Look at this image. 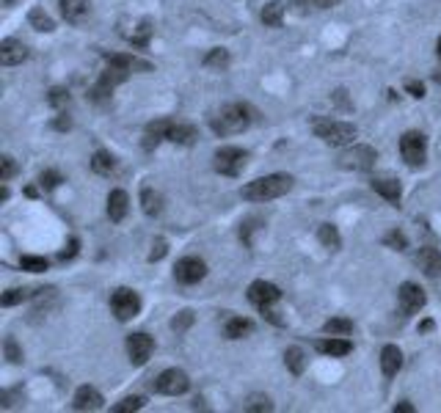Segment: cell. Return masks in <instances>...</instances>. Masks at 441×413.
Wrapping results in <instances>:
<instances>
[{
	"label": "cell",
	"mask_w": 441,
	"mask_h": 413,
	"mask_svg": "<svg viewBox=\"0 0 441 413\" xmlns=\"http://www.w3.org/2000/svg\"><path fill=\"white\" fill-rule=\"evenodd\" d=\"M292 188V177L290 174H270V177H259L254 182H248L240 196L245 202H273V199H281L284 193H290Z\"/></svg>",
	"instance_id": "1"
},
{
	"label": "cell",
	"mask_w": 441,
	"mask_h": 413,
	"mask_svg": "<svg viewBox=\"0 0 441 413\" xmlns=\"http://www.w3.org/2000/svg\"><path fill=\"white\" fill-rule=\"evenodd\" d=\"M251 122H254V111L243 102H232V105H223L213 116V130L218 135H234V133H243Z\"/></svg>",
	"instance_id": "2"
},
{
	"label": "cell",
	"mask_w": 441,
	"mask_h": 413,
	"mask_svg": "<svg viewBox=\"0 0 441 413\" xmlns=\"http://www.w3.org/2000/svg\"><path fill=\"white\" fill-rule=\"evenodd\" d=\"M315 135L328 144V146H350L356 141V127L348 122H331V119H317L315 122Z\"/></svg>",
	"instance_id": "3"
},
{
	"label": "cell",
	"mask_w": 441,
	"mask_h": 413,
	"mask_svg": "<svg viewBox=\"0 0 441 413\" xmlns=\"http://www.w3.org/2000/svg\"><path fill=\"white\" fill-rule=\"evenodd\" d=\"M245 160H248V152H243L240 146H220L213 166L223 177H240L245 169Z\"/></svg>",
	"instance_id": "4"
},
{
	"label": "cell",
	"mask_w": 441,
	"mask_h": 413,
	"mask_svg": "<svg viewBox=\"0 0 441 413\" xmlns=\"http://www.w3.org/2000/svg\"><path fill=\"white\" fill-rule=\"evenodd\" d=\"M378 160V152L373 146H348L339 155V166L348 171H370Z\"/></svg>",
	"instance_id": "5"
},
{
	"label": "cell",
	"mask_w": 441,
	"mask_h": 413,
	"mask_svg": "<svg viewBox=\"0 0 441 413\" xmlns=\"http://www.w3.org/2000/svg\"><path fill=\"white\" fill-rule=\"evenodd\" d=\"M191 389V378L182 372V369H166L155 378V392L158 394H166V397H180Z\"/></svg>",
	"instance_id": "6"
},
{
	"label": "cell",
	"mask_w": 441,
	"mask_h": 413,
	"mask_svg": "<svg viewBox=\"0 0 441 413\" xmlns=\"http://www.w3.org/2000/svg\"><path fill=\"white\" fill-rule=\"evenodd\" d=\"M111 309H113L116 320L127 323V320H133V317L141 311V298H138V292L122 287V289H116V292L111 295Z\"/></svg>",
	"instance_id": "7"
},
{
	"label": "cell",
	"mask_w": 441,
	"mask_h": 413,
	"mask_svg": "<svg viewBox=\"0 0 441 413\" xmlns=\"http://www.w3.org/2000/svg\"><path fill=\"white\" fill-rule=\"evenodd\" d=\"M400 152H403V160L411 166V169H420L428 157V144H425V135L422 133H406L400 138Z\"/></svg>",
	"instance_id": "8"
},
{
	"label": "cell",
	"mask_w": 441,
	"mask_h": 413,
	"mask_svg": "<svg viewBox=\"0 0 441 413\" xmlns=\"http://www.w3.org/2000/svg\"><path fill=\"white\" fill-rule=\"evenodd\" d=\"M127 69H122V66H111L108 64V69L102 72V77L97 80V86L91 88V99L94 102H102V99H108L111 94H113V88L119 86V83H124L127 80Z\"/></svg>",
	"instance_id": "9"
},
{
	"label": "cell",
	"mask_w": 441,
	"mask_h": 413,
	"mask_svg": "<svg viewBox=\"0 0 441 413\" xmlns=\"http://www.w3.org/2000/svg\"><path fill=\"white\" fill-rule=\"evenodd\" d=\"M207 276V265L199 259V256H182L177 265H174V278L185 287L191 284H199L202 278Z\"/></svg>",
	"instance_id": "10"
},
{
	"label": "cell",
	"mask_w": 441,
	"mask_h": 413,
	"mask_svg": "<svg viewBox=\"0 0 441 413\" xmlns=\"http://www.w3.org/2000/svg\"><path fill=\"white\" fill-rule=\"evenodd\" d=\"M397 300H400L403 314H417V311L425 306V289H422L420 284L406 281V284L397 289Z\"/></svg>",
	"instance_id": "11"
},
{
	"label": "cell",
	"mask_w": 441,
	"mask_h": 413,
	"mask_svg": "<svg viewBox=\"0 0 441 413\" xmlns=\"http://www.w3.org/2000/svg\"><path fill=\"white\" fill-rule=\"evenodd\" d=\"M279 298H281V292H279V287L270 284V281H254V284L248 287V300H251L256 309L273 306Z\"/></svg>",
	"instance_id": "12"
},
{
	"label": "cell",
	"mask_w": 441,
	"mask_h": 413,
	"mask_svg": "<svg viewBox=\"0 0 441 413\" xmlns=\"http://www.w3.org/2000/svg\"><path fill=\"white\" fill-rule=\"evenodd\" d=\"M155 350V339L147 334H130L127 336V356L133 364H147V358Z\"/></svg>",
	"instance_id": "13"
},
{
	"label": "cell",
	"mask_w": 441,
	"mask_h": 413,
	"mask_svg": "<svg viewBox=\"0 0 441 413\" xmlns=\"http://www.w3.org/2000/svg\"><path fill=\"white\" fill-rule=\"evenodd\" d=\"M58 6L69 25H83L91 14V0H58Z\"/></svg>",
	"instance_id": "14"
},
{
	"label": "cell",
	"mask_w": 441,
	"mask_h": 413,
	"mask_svg": "<svg viewBox=\"0 0 441 413\" xmlns=\"http://www.w3.org/2000/svg\"><path fill=\"white\" fill-rule=\"evenodd\" d=\"M28 58V47L19 39H3L0 41V64L3 66H17Z\"/></svg>",
	"instance_id": "15"
},
{
	"label": "cell",
	"mask_w": 441,
	"mask_h": 413,
	"mask_svg": "<svg viewBox=\"0 0 441 413\" xmlns=\"http://www.w3.org/2000/svg\"><path fill=\"white\" fill-rule=\"evenodd\" d=\"M102 394L94 389V386H80L75 392V400H72V408L75 411H100L102 408Z\"/></svg>",
	"instance_id": "16"
},
{
	"label": "cell",
	"mask_w": 441,
	"mask_h": 413,
	"mask_svg": "<svg viewBox=\"0 0 441 413\" xmlns=\"http://www.w3.org/2000/svg\"><path fill=\"white\" fill-rule=\"evenodd\" d=\"M169 127H171L169 119H158V122L147 124V133H144V149L152 152L160 141H169Z\"/></svg>",
	"instance_id": "17"
},
{
	"label": "cell",
	"mask_w": 441,
	"mask_h": 413,
	"mask_svg": "<svg viewBox=\"0 0 441 413\" xmlns=\"http://www.w3.org/2000/svg\"><path fill=\"white\" fill-rule=\"evenodd\" d=\"M417 265L422 267V273H425L428 278H439L441 276V251H436V248H422V251L417 253Z\"/></svg>",
	"instance_id": "18"
},
{
	"label": "cell",
	"mask_w": 441,
	"mask_h": 413,
	"mask_svg": "<svg viewBox=\"0 0 441 413\" xmlns=\"http://www.w3.org/2000/svg\"><path fill=\"white\" fill-rule=\"evenodd\" d=\"M400 367H403V353H400V347H397V345H386V347L381 350V369H384V375H386V378H395V375L400 372Z\"/></svg>",
	"instance_id": "19"
},
{
	"label": "cell",
	"mask_w": 441,
	"mask_h": 413,
	"mask_svg": "<svg viewBox=\"0 0 441 413\" xmlns=\"http://www.w3.org/2000/svg\"><path fill=\"white\" fill-rule=\"evenodd\" d=\"M196 138H199V133H196V127H194V124L171 122V127H169V141H171V144L191 146V144H196Z\"/></svg>",
	"instance_id": "20"
},
{
	"label": "cell",
	"mask_w": 441,
	"mask_h": 413,
	"mask_svg": "<svg viewBox=\"0 0 441 413\" xmlns=\"http://www.w3.org/2000/svg\"><path fill=\"white\" fill-rule=\"evenodd\" d=\"M127 209H130V199H127L124 191H111L108 193V218L113 223H122L124 215H127Z\"/></svg>",
	"instance_id": "21"
},
{
	"label": "cell",
	"mask_w": 441,
	"mask_h": 413,
	"mask_svg": "<svg viewBox=\"0 0 441 413\" xmlns=\"http://www.w3.org/2000/svg\"><path fill=\"white\" fill-rule=\"evenodd\" d=\"M105 61H108L111 66H122V69H127V72H133V69H138V72H152V64H149V61H141V58L127 55V52L105 55Z\"/></svg>",
	"instance_id": "22"
},
{
	"label": "cell",
	"mask_w": 441,
	"mask_h": 413,
	"mask_svg": "<svg viewBox=\"0 0 441 413\" xmlns=\"http://www.w3.org/2000/svg\"><path fill=\"white\" fill-rule=\"evenodd\" d=\"M320 353H326V356H334V358H342V356H348L350 350H353V345L348 342V339H342V336H331V339H320L317 345H315Z\"/></svg>",
	"instance_id": "23"
},
{
	"label": "cell",
	"mask_w": 441,
	"mask_h": 413,
	"mask_svg": "<svg viewBox=\"0 0 441 413\" xmlns=\"http://www.w3.org/2000/svg\"><path fill=\"white\" fill-rule=\"evenodd\" d=\"M373 191L378 196H384L386 202H392V204H397L400 196H403V191H400V185L395 180H373Z\"/></svg>",
	"instance_id": "24"
},
{
	"label": "cell",
	"mask_w": 441,
	"mask_h": 413,
	"mask_svg": "<svg viewBox=\"0 0 441 413\" xmlns=\"http://www.w3.org/2000/svg\"><path fill=\"white\" fill-rule=\"evenodd\" d=\"M91 169H94V174H100V177H111L113 174V169H116V160H113V155L111 152H94V157H91Z\"/></svg>",
	"instance_id": "25"
},
{
	"label": "cell",
	"mask_w": 441,
	"mask_h": 413,
	"mask_svg": "<svg viewBox=\"0 0 441 413\" xmlns=\"http://www.w3.org/2000/svg\"><path fill=\"white\" fill-rule=\"evenodd\" d=\"M251 331H254V323L245 320V317H229V320H226V336H229V339H243V336H248Z\"/></svg>",
	"instance_id": "26"
},
{
	"label": "cell",
	"mask_w": 441,
	"mask_h": 413,
	"mask_svg": "<svg viewBox=\"0 0 441 413\" xmlns=\"http://www.w3.org/2000/svg\"><path fill=\"white\" fill-rule=\"evenodd\" d=\"M284 364H287V369H290L295 378H301L303 369H306V353H303L301 347H290V350L284 353Z\"/></svg>",
	"instance_id": "27"
},
{
	"label": "cell",
	"mask_w": 441,
	"mask_h": 413,
	"mask_svg": "<svg viewBox=\"0 0 441 413\" xmlns=\"http://www.w3.org/2000/svg\"><path fill=\"white\" fill-rule=\"evenodd\" d=\"M317 240H320L328 251H339V245H342V237H339L337 226H331V223H320V229H317Z\"/></svg>",
	"instance_id": "28"
},
{
	"label": "cell",
	"mask_w": 441,
	"mask_h": 413,
	"mask_svg": "<svg viewBox=\"0 0 441 413\" xmlns=\"http://www.w3.org/2000/svg\"><path fill=\"white\" fill-rule=\"evenodd\" d=\"M281 17H284V3L281 0H270L265 8H262V22L268 28H279L281 25Z\"/></svg>",
	"instance_id": "29"
},
{
	"label": "cell",
	"mask_w": 441,
	"mask_h": 413,
	"mask_svg": "<svg viewBox=\"0 0 441 413\" xmlns=\"http://www.w3.org/2000/svg\"><path fill=\"white\" fill-rule=\"evenodd\" d=\"M323 331L331 334V336H348L353 331V320H348V317H331V320H326Z\"/></svg>",
	"instance_id": "30"
},
{
	"label": "cell",
	"mask_w": 441,
	"mask_h": 413,
	"mask_svg": "<svg viewBox=\"0 0 441 413\" xmlns=\"http://www.w3.org/2000/svg\"><path fill=\"white\" fill-rule=\"evenodd\" d=\"M28 22H30L36 30H41V33H53V30H55V22L44 14V8H33V11L28 14Z\"/></svg>",
	"instance_id": "31"
},
{
	"label": "cell",
	"mask_w": 441,
	"mask_h": 413,
	"mask_svg": "<svg viewBox=\"0 0 441 413\" xmlns=\"http://www.w3.org/2000/svg\"><path fill=\"white\" fill-rule=\"evenodd\" d=\"M141 206H144V212L152 218V215H158L160 212V193H155L152 188H144L141 191Z\"/></svg>",
	"instance_id": "32"
},
{
	"label": "cell",
	"mask_w": 441,
	"mask_h": 413,
	"mask_svg": "<svg viewBox=\"0 0 441 413\" xmlns=\"http://www.w3.org/2000/svg\"><path fill=\"white\" fill-rule=\"evenodd\" d=\"M205 66H213V69H226L229 66V50L223 47H216L205 55Z\"/></svg>",
	"instance_id": "33"
},
{
	"label": "cell",
	"mask_w": 441,
	"mask_h": 413,
	"mask_svg": "<svg viewBox=\"0 0 441 413\" xmlns=\"http://www.w3.org/2000/svg\"><path fill=\"white\" fill-rule=\"evenodd\" d=\"M19 267L28 270V273H44V270H47V259H44V256H22V259H19Z\"/></svg>",
	"instance_id": "34"
},
{
	"label": "cell",
	"mask_w": 441,
	"mask_h": 413,
	"mask_svg": "<svg viewBox=\"0 0 441 413\" xmlns=\"http://www.w3.org/2000/svg\"><path fill=\"white\" fill-rule=\"evenodd\" d=\"M144 408V397H124L122 403L113 405V413H133Z\"/></svg>",
	"instance_id": "35"
},
{
	"label": "cell",
	"mask_w": 441,
	"mask_h": 413,
	"mask_svg": "<svg viewBox=\"0 0 441 413\" xmlns=\"http://www.w3.org/2000/svg\"><path fill=\"white\" fill-rule=\"evenodd\" d=\"M3 350H6V358H8L11 364H19V361H22V350H19V345H17V339H14V336H6Z\"/></svg>",
	"instance_id": "36"
},
{
	"label": "cell",
	"mask_w": 441,
	"mask_h": 413,
	"mask_svg": "<svg viewBox=\"0 0 441 413\" xmlns=\"http://www.w3.org/2000/svg\"><path fill=\"white\" fill-rule=\"evenodd\" d=\"M61 182H64V177H61L58 171H41V177H39V185H41L44 191H55Z\"/></svg>",
	"instance_id": "37"
},
{
	"label": "cell",
	"mask_w": 441,
	"mask_h": 413,
	"mask_svg": "<svg viewBox=\"0 0 441 413\" xmlns=\"http://www.w3.org/2000/svg\"><path fill=\"white\" fill-rule=\"evenodd\" d=\"M47 102H50L53 108H66V105H69V91H66V88H53V91L47 94Z\"/></svg>",
	"instance_id": "38"
},
{
	"label": "cell",
	"mask_w": 441,
	"mask_h": 413,
	"mask_svg": "<svg viewBox=\"0 0 441 413\" xmlns=\"http://www.w3.org/2000/svg\"><path fill=\"white\" fill-rule=\"evenodd\" d=\"M0 166H3V169H0V182H8V180L17 174L14 157H11V155H3V157H0Z\"/></svg>",
	"instance_id": "39"
},
{
	"label": "cell",
	"mask_w": 441,
	"mask_h": 413,
	"mask_svg": "<svg viewBox=\"0 0 441 413\" xmlns=\"http://www.w3.org/2000/svg\"><path fill=\"white\" fill-rule=\"evenodd\" d=\"M191 325H194V314H191V311H180V314L171 320V328H174L177 334H185Z\"/></svg>",
	"instance_id": "40"
},
{
	"label": "cell",
	"mask_w": 441,
	"mask_h": 413,
	"mask_svg": "<svg viewBox=\"0 0 441 413\" xmlns=\"http://www.w3.org/2000/svg\"><path fill=\"white\" fill-rule=\"evenodd\" d=\"M243 408H245V411H273V403H270L268 397L254 394V397H248V403H245Z\"/></svg>",
	"instance_id": "41"
},
{
	"label": "cell",
	"mask_w": 441,
	"mask_h": 413,
	"mask_svg": "<svg viewBox=\"0 0 441 413\" xmlns=\"http://www.w3.org/2000/svg\"><path fill=\"white\" fill-rule=\"evenodd\" d=\"M384 242H386L389 248H395V251H406V245H409L403 231H389V234L384 237Z\"/></svg>",
	"instance_id": "42"
},
{
	"label": "cell",
	"mask_w": 441,
	"mask_h": 413,
	"mask_svg": "<svg viewBox=\"0 0 441 413\" xmlns=\"http://www.w3.org/2000/svg\"><path fill=\"white\" fill-rule=\"evenodd\" d=\"M25 298H28L25 289H8V292L0 298V303H3V306H17V303H22Z\"/></svg>",
	"instance_id": "43"
},
{
	"label": "cell",
	"mask_w": 441,
	"mask_h": 413,
	"mask_svg": "<svg viewBox=\"0 0 441 413\" xmlns=\"http://www.w3.org/2000/svg\"><path fill=\"white\" fill-rule=\"evenodd\" d=\"M77 245H80V242H77V237H72V240H69V245H66V248H64V251L58 253V259H61V262H66V259H72V256L77 253Z\"/></svg>",
	"instance_id": "44"
},
{
	"label": "cell",
	"mask_w": 441,
	"mask_h": 413,
	"mask_svg": "<svg viewBox=\"0 0 441 413\" xmlns=\"http://www.w3.org/2000/svg\"><path fill=\"white\" fill-rule=\"evenodd\" d=\"M166 240H158L155 245H152V253H149V262H158V259H163L166 256Z\"/></svg>",
	"instance_id": "45"
},
{
	"label": "cell",
	"mask_w": 441,
	"mask_h": 413,
	"mask_svg": "<svg viewBox=\"0 0 441 413\" xmlns=\"http://www.w3.org/2000/svg\"><path fill=\"white\" fill-rule=\"evenodd\" d=\"M406 91H409L411 97H417V99H422V97H425V86H422V83H417V80H409V83H406Z\"/></svg>",
	"instance_id": "46"
},
{
	"label": "cell",
	"mask_w": 441,
	"mask_h": 413,
	"mask_svg": "<svg viewBox=\"0 0 441 413\" xmlns=\"http://www.w3.org/2000/svg\"><path fill=\"white\" fill-rule=\"evenodd\" d=\"M53 127H55V130H69V127H72V119L61 113V116H58V119L53 122Z\"/></svg>",
	"instance_id": "47"
},
{
	"label": "cell",
	"mask_w": 441,
	"mask_h": 413,
	"mask_svg": "<svg viewBox=\"0 0 441 413\" xmlns=\"http://www.w3.org/2000/svg\"><path fill=\"white\" fill-rule=\"evenodd\" d=\"M301 6H317V8H328V6H334L337 0H298Z\"/></svg>",
	"instance_id": "48"
},
{
	"label": "cell",
	"mask_w": 441,
	"mask_h": 413,
	"mask_svg": "<svg viewBox=\"0 0 441 413\" xmlns=\"http://www.w3.org/2000/svg\"><path fill=\"white\" fill-rule=\"evenodd\" d=\"M395 413H414V405H409V403H397V405H395Z\"/></svg>",
	"instance_id": "49"
},
{
	"label": "cell",
	"mask_w": 441,
	"mask_h": 413,
	"mask_svg": "<svg viewBox=\"0 0 441 413\" xmlns=\"http://www.w3.org/2000/svg\"><path fill=\"white\" fill-rule=\"evenodd\" d=\"M431 328H433V323H431V320H425V323L420 325V331H431Z\"/></svg>",
	"instance_id": "50"
},
{
	"label": "cell",
	"mask_w": 441,
	"mask_h": 413,
	"mask_svg": "<svg viewBox=\"0 0 441 413\" xmlns=\"http://www.w3.org/2000/svg\"><path fill=\"white\" fill-rule=\"evenodd\" d=\"M11 3H14V0H3V6H11Z\"/></svg>",
	"instance_id": "51"
},
{
	"label": "cell",
	"mask_w": 441,
	"mask_h": 413,
	"mask_svg": "<svg viewBox=\"0 0 441 413\" xmlns=\"http://www.w3.org/2000/svg\"><path fill=\"white\" fill-rule=\"evenodd\" d=\"M436 47H439V58H441V39H439V44H436Z\"/></svg>",
	"instance_id": "52"
}]
</instances>
